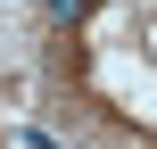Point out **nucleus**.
I'll list each match as a JSON object with an SVG mask.
<instances>
[{
  "mask_svg": "<svg viewBox=\"0 0 157 149\" xmlns=\"http://www.w3.org/2000/svg\"><path fill=\"white\" fill-rule=\"evenodd\" d=\"M25 149H58V141H50V133H25Z\"/></svg>",
  "mask_w": 157,
  "mask_h": 149,
  "instance_id": "obj_2",
  "label": "nucleus"
},
{
  "mask_svg": "<svg viewBox=\"0 0 157 149\" xmlns=\"http://www.w3.org/2000/svg\"><path fill=\"white\" fill-rule=\"evenodd\" d=\"M41 17H50V25H66V17H83V0H41Z\"/></svg>",
  "mask_w": 157,
  "mask_h": 149,
  "instance_id": "obj_1",
  "label": "nucleus"
}]
</instances>
